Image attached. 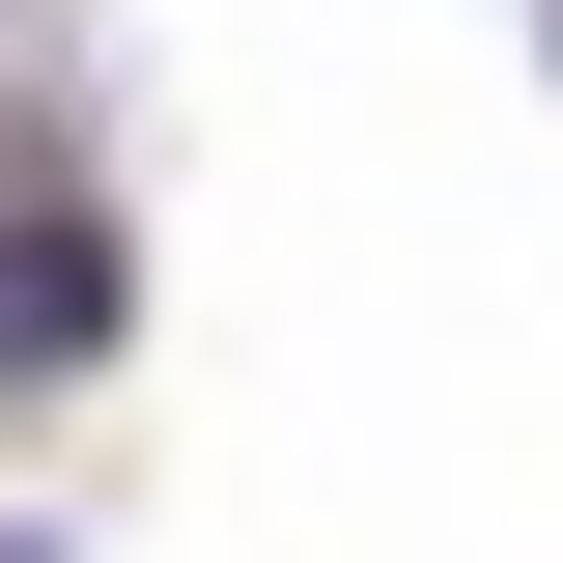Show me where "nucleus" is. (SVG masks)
I'll return each instance as SVG.
<instances>
[{"label": "nucleus", "instance_id": "obj_1", "mask_svg": "<svg viewBox=\"0 0 563 563\" xmlns=\"http://www.w3.org/2000/svg\"><path fill=\"white\" fill-rule=\"evenodd\" d=\"M113 339V225H0V366H85Z\"/></svg>", "mask_w": 563, "mask_h": 563}]
</instances>
